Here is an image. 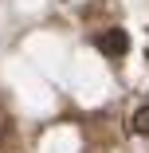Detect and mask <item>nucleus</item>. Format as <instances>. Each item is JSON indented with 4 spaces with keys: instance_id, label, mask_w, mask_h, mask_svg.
Masks as SVG:
<instances>
[{
    "instance_id": "f257e3e1",
    "label": "nucleus",
    "mask_w": 149,
    "mask_h": 153,
    "mask_svg": "<svg viewBox=\"0 0 149 153\" xmlns=\"http://www.w3.org/2000/svg\"><path fill=\"white\" fill-rule=\"evenodd\" d=\"M98 47H102L110 59L126 55V51H130V36H126V27H110V32H102V36H98Z\"/></svg>"
},
{
    "instance_id": "f03ea898",
    "label": "nucleus",
    "mask_w": 149,
    "mask_h": 153,
    "mask_svg": "<svg viewBox=\"0 0 149 153\" xmlns=\"http://www.w3.org/2000/svg\"><path fill=\"white\" fill-rule=\"evenodd\" d=\"M133 134H149V106L133 114Z\"/></svg>"
}]
</instances>
